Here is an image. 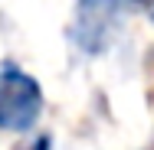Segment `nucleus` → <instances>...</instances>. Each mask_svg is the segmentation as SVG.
Segmentation results:
<instances>
[{"label":"nucleus","mask_w":154,"mask_h":150,"mask_svg":"<svg viewBox=\"0 0 154 150\" xmlns=\"http://www.w3.org/2000/svg\"><path fill=\"white\" fill-rule=\"evenodd\" d=\"M43 114V88L17 62H0V131L23 134Z\"/></svg>","instance_id":"f257e3e1"},{"label":"nucleus","mask_w":154,"mask_h":150,"mask_svg":"<svg viewBox=\"0 0 154 150\" xmlns=\"http://www.w3.org/2000/svg\"><path fill=\"white\" fill-rule=\"evenodd\" d=\"M118 7H122V0H79L75 36H79L82 49L102 52L108 46L112 33L118 26Z\"/></svg>","instance_id":"f03ea898"},{"label":"nucleus","mask_w":154,"mask_h":150,"mask_svg":"<svg viewBox=\"0 0 154 150\" xmlns=\"http://www.w3.org/2000/svg\"><path fill=\"white\" fill-rule=\"evenodd\" d=\"M17 150H49V137L39 134V137H33V140H26V144H20Z\"/></svg>","instance_id":"7ed1b4c3"},{"label":"nucleus","mask_w":154,"mask_h":150,"mask_svg":"<svg viewBox=\"0 0 154 150\" xmlns=\"http://www.w3.org/2000/svg\"><path fill=\"white\" fill-rule=\"evenodd\" d=\"M122 3H131V7H138L148 20H154V0H122Z\"/></svg>","instance_id":"20e7f679"}]
</instances>
